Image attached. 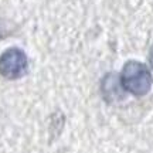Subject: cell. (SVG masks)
Returning a JSON list of instances; mask_svg holds the SVG:
<instances>
[{"label":"cell","instance_id":"3957f363","mask_svg":"<svg viewBox=\"0 0 153 153\" xmlns=\"http://www.w3.org/2000/svg\"><path fill=\"white\" fill-rule=\"evenodd\" d=\"M10 33H11V26L9 24L7 20H4V19L0 17V40L7 37Z\"/></svg>","mask_w":153,"mask_h":153},{"label":"cell","instance_id":"277c9868","mask_svg":"<svg viewBox=\"0 0 153 153\" xmlns=\"http://www.w3.org/2000/svg\"><path fill=\"white\" fill-rule=\"evenodd\" d=\"M149 61H150V65L153 68V47L150 48V53H149Z\"/></svg>","mask_w":153,"mask_h":153},{"label":"cell","instance_id":"7a4b0ae2","mask_svg":"<svg viewBox=\"0 0 153 153\" xmlns=\"http://www.w3.org/2000/svg\"><path fill=\"white\" fill-rule=\"evenodd\" d=\"M28 70V58L23 50L13 47L0 55V75L6 79H17Z\"/></svg>","mask_w":153,"mask_h":153},{"label":"cell","instance_id":"6da1fadb","mask_svg":"<svg viewBox=\"0 0 153 153\" xmlns=\"http://www.w3.org/2000/svg\"><path fill=\"white\" fill-rule=\"evenodd\" d=\"M119 81L126 94L133 97H145L152 88L153 78L145 64L139 61H128L122 68Z\"/></svg>","mask_w":153,"mask_h":153}]
</instances>
